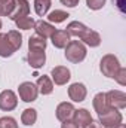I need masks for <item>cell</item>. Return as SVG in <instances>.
<instances>
[{
	"label": "cell",
	"instance_id": "obj_1",
	"mask_svg": "<svg viewBox=\"0 0 126 128\" xmlns=\"http://www.w3.org/2000/svg\"><path fill=\"white\" fill-rule=\"evenodd\" d=\"M70 36H74V37H79L82 39V43L91 46V48H96L99 46L101 43V36L99 33L91 30L89 27H86L83 22H79V21H71L68 26H67V30Z\"/></svg>",
	"mask_w": 126,
	"mask_h": 128
},
{
	"label": "cell",
	"instance_id": "obj_30",
	"mask_svg": "<svg viewBox=\"0 0 126 128\" xmlns=\"http://www.w3.org/2000/svg\"><path fill=\"white\" fill-rule=\"evenodd\" d=\"M61 128H79L71 119L70 121H65V122H63V125H61Z\"/></svg>",
	"mask_w": 126,
	"mask_h": 128
},
{
	"label": "cell",
	"instance_id": "obj_10",
	"mask_svg": "<svg viewBox=\"0 0 126 128\" xmlns=\"http://www.w3.org/2000/svg\"><path fill=\"white\" fill-rule=\"evenodd\" d=\"M30 14V3L28 0H15V8L12 10V14L9 15V18L12 21H16L22 16H28Z\"/></svg>",
	"mask_w": 126,
	"mask_h": 128
},
{
	"label": "cell",
	"instance_id": "obj_33",
	"mask_svg": "<svg viewBox=\"0 0 126 128\" xmlns=\"http://www.w3.org/2000/svg\"><path fill=\"white\" fill-rule=\"evenodd\" d=\"M111 128H126L125 124H119V125H116V127H111Z\"/></svg>",
	"mask_w": 126,
	"mask_h": 128
},
{
	"label": "cell",
	"instance_id": "obj_26",
	"mask_svg": "<svg viewBox=\"0 0 126 128\" xmlns=\"http://www.w3.org/2000/svg\"><path fill=\"white\" fill-rule=\"evenodd\" d=\"M114 80H116L119 85H122V86L126 85V68L125 67H120V68H119V72H117L116 76H114Z\"/></svg>",
	"mask_w": 126,
	"mask_h": 128
},
{
	"label": "cell",
	"instance_id": "obj_31",
	"mask_svg": "<svg viewBox=\"0 0 126 128\" xmlns=\"http://www.w3.org/2000/svg\"><path fill=\"white\" fill-rule=\"evenodd\" d=\"M85 128H101V124H99V122H95V121H92L91 124H88Z\"/></svg>",
	"mask_w": 126,
	"mask_h": 128
},
{
	"label": "cell",
	"instance_id": "obj_15",
	"mask_svg": "<svg viewBox=\"0 0 126 128\" xmlns=\"http://www.w3.org/2000/svg\"><path fill=\"white\" fill-rule=\"evenodd\" d=\"M36 86H37V90H39V92H40L42 96H49V94H52V91H54V82H52V79H51L49 76H46V74L39 76Z\"/></svg>",
	"mask_w": 126,
	"mask_h": 128
},
{
	"label": "cell",
	"instance_id": "obj_25",
	"mask_svg": "<svg viewBox=\"0 0 126 128\" xmlns=\"http://www.w3.org/2000/svg\"><path fill=\"white\" fill-rule=\"evenodd\" d=\"M0 128H18V124L12 116H3L0 118Z\"/></svg>",
	"mask_w": 126,
	"mask_h": 128
},
{
	"label": "cell",
	"instance_id": "obj_3",
	"mask_svg": "<svg viewBox=\"0 0 126 128\" xmlns=\"http://www.w3.org/2000/svg\"><path fill=\"white\" fill-rule=\"evenodd\" d=\"M120 68V63H119V58L113 54H107L101 58V63H99V70L101 73L105 76V78H110V79H114L116 73L119 72Z\"/></svg>",
	"mask_w": 126,
	"mask_h": 128
},
{
	"label": "cell",
	"instance_id": "obj_6",
	"mask_svg": "<svg viewBox=\"0 0 126 128\" xmlns=\"http://www.w3.org/2000/svg\"><path fill=\"white\" fill-rule=\"evenodd\" d=\"M105 100H107V104L108 107L111 109H117V110H122L126 107V94L122 91H108L105 94Z\"/></svg>",
	"mask_w": 126,
	"mask_h": 128
},
{
	"label": "cell",
	"instance_id": "obj_5",
	"mask_svg": "<svg viewBox=\"0 0 126 128\" xmlns=\"http://www.w3.org/2000/svg\"><path fill=\"white\" fill-rule=\"evenodd\" d=\"M18 94H19V98L25 103H31V101H36L37 100V96H39V90L37 86L33 84V82H22L19 86H18Z\"/></svg>",
	"mask_w": 126,
	"mask_h": 128
},
{
	"label": "cell",
	"instance_id": "obj_19",
	"mask_svg": "<svg viewBox=\"0 0 126 128\" xmlns=\"http://www.w3.org/2000/svg\"><path fill=\"white\" fill-rule=\"evenodd\" d=\"M36 121H37V110H36V109L28 107V109H25V110L22 112V115H21V122H22L24 125L31 127V125L36 124Z\"/></svg>",
	"mask_w": 126,
	"mask_h": 128
},
{
	"label": "cell",
	"instance_id": "obj_27",
	"mask_svg": "<svg viewBox=\"0 0 126 128\" xmlns=\"http://www.w3.org/2000/svg\"><path fill=\"white\" fill-rule=\"evenodd\" d=\"M86 4H88V8L92 9V10H99V9L104 8L105 0H86Z\"/></svg>",
	"mask_w": 126,
	"mask_h": 128
},
{
	"label": "cell",
	"instance_id": "obj_21",
	"mask_svg": "<svg viewBox=\"0 0 126 128\" xmlns=\"http://www.w3.org/2000/svg\"><path fill=\"white\" fill-rule=\"evenodd\" d=\"M52 0H34V10L39 16H45L51 9Z\"/></svg>",
	"mask_w": 126,
	"mask_h": 128
},
{
	"label": "cell",
	"instance_id": "obj_16",
	"mask_svg": "<svg viewBox=\"0 0 126 128\" xmlns=\"http://www.w3.org/2000/svg\"><path fill=\"white\" fill-rule=\"evenodd\" d=\"M70 37H71V36L65 32V30H57V32L51 36L54 46L58 48V49H63V48L67 46V43L70 42Z\"/></svg>",
	"mask_w": 126,
	"mask_h": 128
},
{
	"label": "cell",
	"instance_id": "obj_22",
	"mask_svg": "<svg viewBox=\"0 0 126 128\" xmlns=\"http://www.w3.org/2000/svg\"><path fill=\"white\" fill-rule=\"evenodd\" d=\"M70 15L65 12V10H60V9H55L52 10L49 15H48V20L49 22H54V24H60V22H64Z\"/></svg>",
	"mask_w": 126,
	"mask_h": 128
},
{
	"label": "cell",
	"instance_id": "obj_4",
	"mask_svg": "<svg viewBox=\"0 0 126 128\" xmlns=\"http://www.w3.org/2000/svg\"><path fill=\"white\" fill-rule=\"evenodd\" d=\"M98 116H99V124L105 128L116 127V125L122 124V121H123L122 113H120L117 109H111V107H108L105 112L99 113Z\"/></svg>",
	"mask_w": 126,
	"mask_h": 128
},
{
	"label": "cell",
	"instance_id": "obj_2",
	"mask_svg": "<svg viewBox=\"0 0 126 128\" xmlns=\"http://www.w3.org/2000/svg\"><path fill=\"white\" fill-rule=\"evenodd\" d=\"M86 54H88L86 46H85V43H82L80 40H70V42L67 43L65 52H64L65 58L73 64L82 63V61L86 58Z\"/></svg>",
	"mask_w": 126,
	"mask_h": 128
},
{
	"label": "cell",
	"instance_id": "obj_14",
	"mask_svg": "<svg viewBox=\"0 0 126 128\" xmlns=\"http://www.w3.org/2000/svg\"><path fill=\"white\" fill-rule=\"evenodd\" d=\"M27 61L33 68H40L46 63V54L45 51H28Z\"/></svg>",
	"mask_w": 126,
	"mask_h": 128
},
{
	"label": "cell",
	"instance_id": "obj_7",
	"mask_svg": "<svg viewBox=\"0 0 126 128\" xmlns=\"http://www.w3.org/2000/svg\"><path fill=\"white\" fill-rule=\"evenodd\" d=\"M16 106H18V97L13 91L4 90L0 92V109L3 112H10L16 109Z\"/></svg>",
	"mask_w": 126,
	"mask_h": 128
},
{
	"label": "cell",
	"instance_id": "obj_34",
	"mask_svg": "<svg viewBox=\"0 0 126 128\" xmlns=\"http://www.w3.org/2000/svg\"><path fill=\"white\" fill-rule=\"evenodd\" d=\"M1 26H3V24H1V20H0V28H1Z\"/></svg>",
	"mask_w": 126,
	"mask_h": 128
},
{
	"label": "cell",
	"instance_id": "obj_8",
	"mask_svg": "<svg viewBox=\"0 0 126 128\" xmlns=\"http://www.w3.org/2000/svg\"><path fill=\"white\" fill-rule=\"evenodd\" d=\"M51 76H52V82L55 84V85H65L70 79H71V73H70V70L67 68V67H64V66H57V67H54L52 68V72H51Z\"/></svg>",
	"mask_w": 126,
	"mask_h": 128
},
{
	"label": "cell",
	"instance_id": "obj_13",
	"mask_svg": "<svg viewBox=\"0 0 126 128\" xmlns=\"http://www.w3.org/2000/svg\"><path fill=\"white\" fill-rule=\"evenodd\" d=\"M73 122L77 125V127L85 128L88 124H91L94 119L91 116V113L86 110V109H79V110H74V115H73Z\"/></svg>",
	"mask_w": 126,
	"mask_h": 128
},
{
	"label": "cell",
	"instance_id": "obj_24",
	"mask_svg": "<svg viewBox=\"0 0 126 128\" xmlns=\"http://www.w3.org/2000/svg\"><path fill=\"white\" fill-rule=\"evenodd\" d=\"M15 24H16V27L19 30H31V28H34V26H36V21L33 20L31 16H22V18L16 20Z\"/></svg>",
	"mask_w": 126,
	"mask_h": 128
},
{
	"label": "cell",
	"instance_id": "obj_29",
	"mask_svg": "<svg viewBox=\"0 0 126 128\" xmlns=\"http://www.w3.org/2000/svg\"><path fill=\"white\" fill-rule=\"evenodd\" d=\"M60 2L63 3L64 6H67V8H76L80 0H60Z\"/></svg>",
	"mask_w": 126,
	"mask_h": 128
},
{
	"label": "cell",
	"instance_id": "obj_11",
	"mask_svg": "<svg viewBox=\"0 0 126 128\" xmlns=\"http://www.w3.org/2000/svg\"><path fill=\"white\" fill-rule=\"evenodd\" d=\"M74 110L76 109H74V106L71 103H67V101L60 103L58 107H57V118H58V121H61V122L70 121L73 118V115H74Z\"/></svg>",
	"mask_w": 126,
	"mask_h": 128
},
{
	"label": "cell",
	"instance_id": "obj_18",
	"mask_svg": "<svg viewBox=\"0 0 126 128\" xmlns=\"http://www.w3.org/2000/svg\"><path fill=\"white\" fill-rule=\"evenodd\" d=\"M46 39L40 36H31L28 39V51H45L46 49Z\"/></svg>",
	"mask_w": 126,
	"mask_h": 128
},
{
	"label": "cell",
	"instance_id": "obj_12",
	"mask_svg": "<svg viewBox=\"0 0 126 128\" xmlns=\"http://www.w3.org/2000/svg\"><path fill=\"white\" fill-rule=\"evenodd\" d=\"M34 30H36V34H37V36H40V37H43V39L51 37L54 33L57 32V30H55V27H54L51 22H46V21H43V20L36 21Z\"/></svg>",
	"mask_w": 126,
	"mask_h": 128
},
{
	"label": "cell",
	"instance_id": "obj_23",
	"mask_svg": "<svg viewBox=\"0 0 126 128\" xmlns=\"http://www.w3.org/2000/svg\"><path fill=\"white\" fill-rule=\"evenodd\" d=\"M6 36H7L10 45L13 46V49L18 51L21 48V45H22V36H21V33L16 32V30H10L9 33H6Z\"/></svg>",
	"mask_w": 126,
	"mask_h": 128
},
{
	"label": "cell",
	"instance_id": "obj_32",
	"mask_svg": "<svg viewBox=\"0 0 126 128\" xmlns=\"http://www.w3.org/2000/svg\"><path fill=\"white\" fill-rule=\"evenodd\" d=\"M9 2H10V0H0V8H1V6H4V4H6V3H9Z\"/></svg>",
	"mask_w": 126,
	"mask_h": 128
},
{
	"label": "cell",
	"instance_id": "obj_28",
	"mask_svg": "<svg viewBox=\"0 0 126 128\" xmlns=\"http://www.w3.org/2000/svg\"><path fill=\"white\" fill-rule=\"evenodd\" d=\"M113 2L122 14H126V0H113Z\"/></svg>",
	"mask_w": 126,
	"mask_h": 128
},
{
	"label": "cell",
	"instance_id": "obj_9",
	"mask_svg": "<svg viewBox=\"0 0 126 128\" xmlns=\"http://www.w3.org/2000/svg\"><path fill=\"white\" fill-rule=\"evenodd\" d=\"M88 96V90L83 84L80 82H76V84H71L70 88H68V97L70 100H73L74 103H80V101H85V98Z\"/></svg>",
	"mask_w": 126,
	"mask_h": 128
},
{
	"label": "cell",
	"instance_id": "obj_20",
	"mask_svg": "<svg viewBox=\"0 0 126 128\" xmlns=\"http://www.w3.org/2000/svg\"><path fill=\"white\" fill-rule=\"evenodd\" d=\"M94 109L96 110V113H102L108 109V104H107V100H105V94L104 92H98L96 96L94 97Z\"/></svg>",
	"mask_w": 126,
	"mask_h": 128
},
{
	"label": "cell",
	"instance_id": "obj_17",
	"mask_svg": "<svg viewBox=\"0 0 126 128\" xmlns=\"http://www.w3.org/2000/svg\"><path fill=\"white\" fill-rule=\"evenodd\" d=\"M13 52H15V49L10 45L6 33H0V57L7 58V57H12Z\"/></svg>",
	"mask_w": 126,
	"mask_h": 128
}]
</instances>
